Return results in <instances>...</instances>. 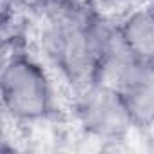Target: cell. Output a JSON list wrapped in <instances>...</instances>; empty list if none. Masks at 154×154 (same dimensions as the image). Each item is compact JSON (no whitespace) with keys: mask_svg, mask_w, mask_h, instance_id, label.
Here are the masks:
<instances>
[{"mask_svg":"<svg viewBox=\"0 0 154 154\" xmlns=\"http://www.w3.org/2000/svg\"><path fill=\"white\" fill-rule=\"evenodd\" d=\"M114 89L120 91L136 127L154 123V62L134 60Z\"/></svg>","mask_w":154,"mask_h":154,"instance_id":"277c9868","label":"cell"},{"mask_svg":"<svg viewBox=\"0 0 154 154\" xmlns=\"http://www.w3.org/2000/svg\"><path fill=\"white\" fill-rule=\"evenodd\" d=\"M15 4L24 9H42L49 4V0H15Z\"/></svg>","mask_w":154,"mask_h":154,"instance_id":"8992f818","label":"cell"},{"mask_svg":"<svg viewBox=\"0 0 154 154\" xmlns=\"http://www.w3.org/2000/svg\"><path fill=\"white\" fill-rule=\"evenodd\" d=\"M152 6H154V4H152Z\"/></svg>","mask_w":154,"mask_h":154,"instance_id":"52a82bcc","label":"cell"},{"mask_svg":"<svg viewBox=\"0 0 154 154\" xmlns=\"http://www.w3.org/2000/svg\"><path fill=\"white\" fill-rule=\"evenodd\" d=\"M129 51L141 62H154V6L129 13L118 24Z\"/></svg>","mask_w":154,"mask_h":154,"instance_id":"5b68a950","label":"cell"},{"mask_svg":"<svg viewBox=\"0 0 154 154\" xmlns=\"http://www.w3.org/2000/svg\"><path fill=\"white\" fill-rule=\"evenodd\" d=\"M2 103L9 116L20 122L42 120L53 103L51 84L45 71L33 58L18 53L6 60L0 74Z\"/></svg>","mask_w":154,"mask_h":154,"instance_id":"7a4b0ae2","label":"cell"},{"mask_svg":"<svg viewBox=\"0 0 154 154\" xmlns=\"http://www.w3.org/2000/svg\"><path fill=\"white\" fill-rule=\"evenodd\" d=\"M74 114L87 134L100 140H122L136 127L120 91L105 84L94 82L80 91Z\"/></svg>","mask_w":154,"mask_h":154,"instance_id":"3957f363","label":"cell"},{"mask_svg":"<svg viewBox=\"0 0 154 154\" xmlns=\"http://www.w3.org/2000/svg\"><path fill=\"white\" fill-rule=\"evenodd\" d=\"M44 9V51L63 78L80 93L94 84L98 62L118 26L74 0H49Z\"/></svg>","mask_w":154,"mask_h":154,"instance_id":"6da1fadb","label":"cell"}]
</instances>
